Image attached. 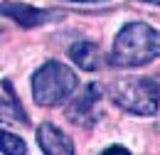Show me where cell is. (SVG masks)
<instances>
[{
    "label": "cell",
    "instance_id": "1",
    "mask_svg": "<svg viewBox=\"0 0 160 155\" xmlns=\"http://www.w3.org/2000/svg\"><path fill=\"white\" fill-rule=\"evenodd\" d=\"M160 57V30L148 22H126L113 39L108 62L118 69L145 67Z\"/></svg>",
    "mask_w": 160,
    "mask_h": 155
},
{
    "label": "cell",
    "instance_id": "2",
    "mask_svg": "<svg viewBox=\"0 0 160 155\" xmlns=\"http://www.w3.org/2000/svg\"><path fill=\"white\" fill-rule=\"evenodd\" d=\"M108 94L121 111L133 116H155L160 108V84L150 77H121Z\"/></svg>",
    "mask_w": 160,
    "mask_h": 155
},
{
    "label": "cell",
    "instance_id": "3",
    "mask_svg": "<svg viewBox=\"0 0 160 155\" xmlns=\"http://www.w3.org/2000/svg\"><path fill=\"white\" fill-rule=\"evenodd\" d=\"M77 84H79V79L74 74V69L57 59L44 62L32 74V81H30L32 98L37 106H59L62 101L72 98Z\"/></svg>",
    "mask_w": 160,
    "mask_h": 155
},
{
    "label": "cell",
    "instance_id": "4",
    "mask_svg": "<svg viewBox=\"0 0 160 155\" xmlns=\"http://www.w3.org/2000/svg\"><path fill=\"white\" fill-rule=\"evenodd\" d=\"M101 86L96 81L86 84L77 96L69 101V106L64 108V116L69 118L72 123H77L81 128H89L94 126L101 116Z\"/></svg>",
    "mask_w": 160,
    "mask_h": 155
},
{
    "label": "cell",
    "instance_id": "5",
    "mask_svg": "<svg viewBox=\"0 0 160 155\" xmlns=\"http://www.w3.org/2000/svg\"><path fill=\"white\" fill-rule=\"evenodd\" d=\"M0 15L10 18L12 22H18L20 27L30 30V27H42L52 20L64 18V12H57V10H42V8H35V5H27V2H15V0H2L0 2Z\"/></svg>",
    "mask_w": 160,
    "mask_h": 155
},
{
    "label": "cell",
    "instance_id": "6",
    "mask_svg": "<svg viewBox=\"0 0 160 155\" xmlns=\"http://www.w3.org/2000/svg\"><path fill=\"white\" fill-rule=\"evenodd\" d=\"M37 143H40L44 155H74L72 138L67 136L59 126H54L49 121L37 126Z\"/></svg>",
    "mask_w": 160,
    "mask_h": 155
},
{
    "label": "cell",
    "instance_id": "7",
    "mask_svg": "<svg viewBox=\"0 0 160 155\" xmlns=\"http://www.w3.org/2000/svg\"><path fill=\"white\" fill-rule=\"evenodd\" d=\"M69 59L84 69V72H96L103 67V54H101L99 44L91 42V39H79L69 47Z\"/></svg>",
    "mask_w": 160,
    "mask_h": 155
},
{
    "label": "cell",
    "instance_id": "8",
    "mask_svg": "<svg viewBox=\"0 0 160 155\" xmlns=\"http://www.w3.org/2000/svg\"><path fill=\"white\" fill-rule=\"evenodd\" d=\"M2 89L8 91V96H0V123H12V121L15 123H27V116L20 108V103H18V98L12 94L8 79H2Z\"/></svg>",
    "mask_w": 160,
    "mask_h": 155
},
{
    "label": "cell",
    "instance_id": "9",
    "mask_svg": "<svg viewBox=\"0 0 160 155\" xmlns=\"http://www.w3.org/2000/svg\"><path fill=\"white\" fill-rule=\"evenodd\" d=\"M0 153L2 155H25L27 153V145L18 133H8V131H0Z\"/></svg>",
    "mask_w": 160,
    "mask_h": 155
},
{
    "label": "cell",
    "instance_id": "10",
    "mask_svg": "<svg viewBox=\"0 0 160 155\" xmlns=\"http://www.w3.org/2000/svg\"><path fill=\"white\" fill-rule=\"evenodd\" d=\"M101 155H131V150H128V148H123V145H108Z\"/></svg>",
    "mask_w": 160,
    "mask_h": 155
},
{
    "label": "cell",
    "instance_id": "11",
    "mask_svg": "<svg viewBox=\"0 0 160 155\" xmlns=\"http://www.w3.org/2000/svg\"><path fill=\"white\" fill-rule=\"evenodd\" d=\"M69 2H91V5H99V2H108V0H69Z\"/></svg>",
    "mask_w": 160,
    "mask_h": 155
},
{
    "label": "cell",
    "instance_id": "12",
    "mask_svg": "<svg viewBox=\"0 0 160 155\" xmlns=\"http://www.w3.org/2000/svg\"><path fill=\"white\" fill-rule=\"evenodd\" d=\"M136 2H145V5H160V0H136Z\"/></svg>",
    "mask_w": 160,
    "mask_h": 155
}]
</instances>
